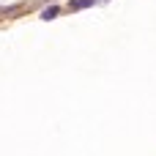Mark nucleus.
Masks as SVG:
<instances>
[{
    "label": "nucleus",
    "mask_w": 156,
    "mask_h": 156,
    "mask_svg": "<svg viewBox=\"0 0 156 156\" xmlns=\"http://www.w3.org/2000/svg\"><path fill=\"white\" fill-rule=\"evenodd\" d=\"M90 3H93V0H74V3H71V8L77 11V8H85V5H90Z\"/></svg>",
    "instance_id": "obj_1"
},
{
    "label": "nucleus",
    "mask_w": 156,
    "mask_h": 156,
    "mask_svg": "<svg viewBox=\"0 0 156 156\" xmlns=\"http://www.w3.org/2000/svg\"><path fill=\"white\" fill-rule=\"evenodd\" d=\"M55 14H58V8H47V11H44V19H52Z\"/></svg>",
    "instance_id": "obj_2"
}]
</instances>
